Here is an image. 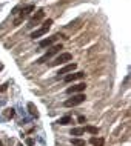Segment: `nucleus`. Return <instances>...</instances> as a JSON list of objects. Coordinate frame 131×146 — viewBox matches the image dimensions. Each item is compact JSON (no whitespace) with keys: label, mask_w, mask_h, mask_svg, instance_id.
<instances>
[{"label":"nucleus","mask_w":131,"mask_h":146,"mask_svg":"<svg viewBox=\"0 0 131 146\" xmlns=\"http://www.w3.org/2000/svg\"><path fill=\"white\" fill-rule=\"evenodd\" d=\"M86 100L85 94L83 92H79V94H73V97L68 98V100H65V103H63V106H66V108H73V106H77L83 103V102Z\"/></svg>","instance_id":"obj_1"},{"label":"nucleus","mask_w":131,"mask_h":146,"mask_svg":"<svg viewBox=\"0 0 131 146\" xmlns=\"http://www.w3.org/2000/svg\"><path fill=\"white\" fill-rule=\"evenodd\" d=\"M60 49H63V46L62 45H54V46H49V51L46 54H43V56L39 58L35 63H39V65H42V63H46V60H49L53 56H55V54H59L60 52Z\"/></svg>","instance_id":"obj_2"},{"label":"nucleus","mask_w":131,"mask_h":146,"mask_svg":"<svg viewBox=\"0 0 131 146\" xmlns=\"http://www.w3.org/2000/svg\"><path fill=\"white\" fill-rule=\"evenodd\" d=\"M73 60V54L70 52H60L53 62L49 63V66H60V65H66L68 62Z\"/></svg>","instance_id":"obj_3"},{"label":"nucleus","mask_w":131,"mask_h":146,"mask_svg":"<svg viewBox=\"0 0 131 146\" xmlns=\"http://www.w3.org/2000/svg\"><path fill=\"white\" fill-rule=\"evenodd\" d=\"M51 25H53V20H51V19L45 20V22L42 23L40 28L35 29L34 33H31V38H39V37H42V35H45L46 33H48V29L51 28Z\"/></svg>","instance_id":"obj_4"},{"label":"nucleus","mask_w":131,"mask_h":146,"mask_svg":"<svg viewBox=\"0 0 131 146\" xmlns=\"http://www.w3.org/2000/svg\"><path fill=\"white\" fill-rule=\"evenodd\" d=\"M33 11H34V5H28V6H25V8H22V13H20V15H19V17L14 20V25H19L22 20H25V19H26L31 13H33Z\"/></svg>","instance_id":"obj_5"},{"label":"nucleus","mask_w":131,"mask_h":146,"mask_svg":"<svg viewBox=\"0 0 131 146\" xmlns=\"http://www.w3.org/2000/svg\"><path fill=\"white\" fill-rule=\"evenodd\" d=\"M43 15H45V11H43V9H39L37 13H35L33 17H31V20L28 22V25H26V26H28V28H34V26L37 25V23L43 19Z\"/></svg>","instance_id":"obj_6"},{"label":"nucleus","mask_w":131,"mask_h":146,"mask_svg":"<svg viewBox=\"0 0 131 146\" xmlns=\"http://www.w3.org/2000/svg\"><path fill=\"white\" fill-rule=\"evenodd\" d=\"M59 37H63V35L60 33H57V34H54L53 37H49V38H45V40H42L40 43H39V46L40 48H49V46H53L54 45V42L57 40Z\"/></svg>","instance_id":"obj_7"},{"label":"nucleus","mask_w":131,"mask_h":146,"mask_svg":"<svg viewBox=\"0 0 131 146\" xmlns=\"http://www.w3.org/2000/svg\"><path fill=\"white\" fill-rule=\"evenodd\" d=\"M86 74L85 72H70V74H66L65 76V82L66 83H71V82H76V80H82V78H85Z\"/></svg>","instance_id":"obj_8"},{"label":"nucleus","mask_w":131,"mask_h":146,"mask_svg":"<svg viewBox=\"0 0 131 146\" xmlns=\"http://www.w3.org/2000/svg\"><path fill=\"white\" fill-rule=\"evenodd\" d=\"M86 89V83H77V85H74V86H71V88L66 89V94L68 96H71V94H79V92H83V91Z\"/></svg>","instance_id":"obj_9"},{"label":"nucleus","mask_w":131,"mask_h":146,"mask_svg":"<svg viewBox=\"0 0 131 146\" xmlns=\"http://www.w3.org/2000/svg\"><path fill=\"white\" fill-rule=\"evenodd\" d=\"M76 68H77L76 63H68V65H65L62 69H59L57 77H60V76H66V74H70V72H73V71H76Z\"/></svg>","instance_id":"obj_10"},{"label":"nucleus","mask_w":131,"mask_h":146,"mask_svg":"<svg viewBox=\"0 0 131 146\" xmlns=\"http://www.w3.org/2000/svg\"><path fill=\"white\" fill-rule=\"evenodd\" d=\"M90 143L93 145V146H104L105 145V140L102 139V137H91Z\"/></svg>","instance_id":"obj_11"},{"label":"nucleus","mask_w":131,"mask_h":146,"mask_svg":"<svg viewBox=\"0 0 131 146\" xmlns=\"http://www.w3.org/2000/svg\"><path fill=\"white\" fill-rule=\"evenodd\" d=\"M57 123L59 125H62V126H66V125H71L73 123V118H71L70 115H65V117H60L57 120Z\"/></svg>","instance_id":"obj_12"},{"label":"nucleus","mask_w":131,"mask_h":146,"mask_svg":"<svg viewBox=\"0 0 131 146\" xmlns=\"http://www.w3.org/2000/svg\"><path fill=\"white\" fill-rule=\"evenodd\" d=\"M28 111H29V114H31L33 117H39L37 108H35V106H34V103H31V102L28 103Z\"/></svg>","instance_id":"obj_13"},{"label":"nucleus","mask_w":131,"mask_h":146,"mask_svg":"<svg viewBox=\"0 0 131 146\" xmlns=\"http://www.w3.org/2000/svg\"><path fill=\"white\" fill-rule=\"evenodd\" d=\"M71 145H73V146H86V141L82 140V139H77V137H74V139H71Z\"/></svg>","instance_id":"obj_14"},{"label":"nucleus","mask_w":131,"mask_h":146,"mask_svg":"<svg viewBox=\"0 0 131 146\" xmlns=\"http://www.w3.org/2000/svg\"><path fill=\"white\" fill-rule=\"evenodd\" d=\"M83 131L93 134V135H97V134H99V128H96V126H85V128H83Z\"/></svg>","instance_id":"obj_15"},{"label":"nucleus","mask_w":131,"mask_h":146,"mask_svg":"<svg viewBox=\"0 0 131 146\" xmlns=\"http://www.w3.org/2000/svg\"><path fill=\"white\" fill-rule=\"evenodd\" d=\"M85 131H83V128H73L71 129V135H83Z\"/></svg>","instance_id":"obj_16"},{"label":"nucleus","mask_w":131,"mask_h":146,"mask_svg":"<svg viewBox=\"0 0 131 146\" xmlns=\"http://www.w3.org/2000/svg\"><path fill=\"white\" fill-rule=\"evenodd\" d=\"M6 115L8 117H14V109L11 108V109H6Z\"/></svg>","instance_id":"obj_17"},{"label":"nucleus","mask_w":131,"mask_h":146,"mask_svg":"<svg viewBox=\"0 0 131 146\" xmlns=\"http://www.w3.org/2000/svg\"><path fill=\"white\" fill-rule=\"evenodd\" d=\"M79 121H80V123H83V121H86V117L85 115H79V118H77Z\"/></svg>","instance_id":"obj_18"},{"label":"nucleus","mask_w":131,"mask_h":146,"mask_svg":"<svg viewBox=\"0 0 131 146\" xmlns=\"http://www.w3.org/2000/svg\"><path fill=\"white\" fill-rule=\"evenodd\" d=\"M26 145H28V146H33V145H34V140L28 139V140H26Z\"/></svg>","instance_id":"obj_19"},{"label":"nucleus","mask_w":131,"mask_h":146,"mask_svg":"<svg viewBox=\"0 0 131 146\" xmlns=\"http://www.w3.org/2000/svg\"><path fill=\"white\" fill-rule=\"evenodd\" d=\"M0 146H2V141H0Z\"/></svg>","instance_id":"obj_20"},{"label":"nucleus","mask_w":131,"mask_h":146,"mask_svg":"<svg viewBox=\"0 0 131 146\" xmlns=\"http://www.w3.org/2000/svg\"><path fill=\"white\" fill-rule=\"evenodd\" d=\"M19 146H23V145H19Z\"/></svg>","instance_id":"obj_21"}]
</instances>
